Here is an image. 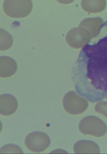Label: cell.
Returning a JSON list of instances; mask_svg holds the SVG:
<instances>
[{
	"label": "cell",
	"instance_id": "cell-5",
	"mask_svg": "<svg viewBox=\"0 0 107 154\" xmlns=\"http://www.w3.org/2000/svg\"><path fill=\"white\" fill-rule=\"evenodd\" d=\"M50 143L49 137L41 131L29 134L25 140V144L28 149L35 153L44 151L50 145Z\"/></svg>",
	"mask_w": 107,
	"mask_h": 154
},
{
	"label": "cell",
	"instance_id": "cell-12",
	"mask_svg": "<svg viewBox=\"0 0 107 154\" xmlns=\"http://www.w3.org/2000/svg\"><path fill=\"white\" fill-rule=\"evenodd\" d=\"M105 96H106V98L107 99V94H106V95H105Z\"/></svg>",
	"mask_w": 107,
	"mask_h": 154
},
{
	"label": "cell",
	"instance_id": "cell-10",
	"mask_svg": "<svg viewBox=\"0 0 107 154\" xmlns=\"http://www.w3.org/2000/svg\"><path fill=\"white\" fill-rule=\"evenodd\" d=\"M0 153H17L23 154V152L21 148L14 144H7L1 147Z\"/></svg>",
	"mask_w": 107,
	"mask_h": 154
},
{
	"label": "cell",
	"instance_id": "cell-11",
	"mask_svg": "<svg viewBox=\"0 0 107 154\" xmlns=\"http://www.w3.org/2000/svg\"><path fill=\"white\" fill-rule=\"evenodd\" d=\"M94 108L96 112L102 114L107 118V102H99L96 104Z\"/></svg>",
	"mask_w": 107,
	"mask_h": 154
},
{
	"label": "cell",
	"instance_id": "cell-7",
	"mask_svg": "<svg viewBox=\"0 0 107 154\" xmlns=\"http://www.w3.org/2000/svg\"><path fill=\"white\" fill-rule=\"evenodd\" d=\"M18 65L15 60L10 57H0V76L2 78L11 77L15 74Z\"/></svg>",
	"mask_w": 107,
	"mask_h": 154
},
{
	"label": "cell",
	"instance_id": "cell-6",
	"mask_svg": "<svg viewBox=\"0 0 107 154\" xmlns=\"http://www.w3.org/2000/svg\"><path fill=\"white\" fill-rule=\"evenodd\" d=\"M18 107V101L13 95L7 94L0 96V113L2 116H11L15 113Z\"/></svg>",
	"mask_w": 107,
	"mask_h": 154
},
{
	"label": "cell",
	"instance_id": "cell-9",
	"mask_svg": "<svg viewBox=\"0 0 107 154\" xmlns=\"http://www.w3.org/2000/svg\"><path fill=\"white\" fill-rule=\"evenodd\" d=\"M0 49L1 51H6L11 47L13 43V38L10 33L1 29L0 30Z\"/></svg>",
	"mask_w": 107,
	"mask_h": 154
},
{
	"label": "cell",
	"instance_id": "cell-3",
	"mask_svg": "<svg viewBox=\"0 0 107 154\" xmlns=\"http://www.w3.org/2000/svg\"><path fill=\"white\" fill-rule=\"evenodd\" d=\"M79 131L84 135H90L96 137H102L106 133V125L101 119L94 116L84 117L80 122Z\"/></svg>",
	"mask_w": 107,
	"mask_h": 154
},
{
	"label": "cell",
	"instance_id": "cell-4",
	"mask_svg": "<svg viewBox=\"0 0 107 154\" xmlns=\"http://www.w3.org/2000/svg\"><path fill=\"white\" fill-rule=\"evenodd\" d=\"M63 106L67 113L72 115H77L84 113L88 108L87 101L78 95L73 91L68 92L63 100Z\"/></svg>",
	"mask_w": 107,
	"mask_h": 154
},
{
	"label": "cell",
	"instance_id": "cell-8",
	"mask_svg": "<svg viewBox=\"0 0 107 154\" xmlns=\"http://www.w3.org/2000/svg\"><path fill=\"white\" fill-rule=\"evenodd\" d=\"M74 151L76 154L100 153V150L95 143L89 140H80L74 144Z\"/></svg>",
	"mask_w": 107,
	"mask_h": 154
},
{
	"label": "cell",
	"instance_id": "cell-2",
	"mask_svg": "<svg viewBox=\"0 0 107 154\" xmlns=\"http://www.w3.org/2000/svg\"><path fill=\"white\" fill-rule=\"evenodd\" d=\"M3 9L6 15L12 18H23L30 14L33 9L31 0H5Z\"/></svg>",
	"mask_w": 107,
	"mask_h": 154
},
{
	"label": "cell",
	"instance_id": "cell-1",
	"mask_svg": "<svg viewBox=\"0 0 107 154\" xmlns=\"http://www.w3.org/2000/svg\"><path fill=\"white\" fill-rule=\"evenodd\" d=\"M96 92L107 93V20L83 47L74 65Z\"/></svg>",
	"mask_w": 107,
	"mask_h": 154
}]
</instances>
